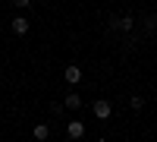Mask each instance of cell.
I'll list each match as a JSON object with an SVG mask.
<instances>
[{
  "instance_id": "cell-4",
  "label": "cell",
  "mask_w": 157,
  "mask_h": 142,
  "mask_svg": "<svg viewBox=\"0 0 157 142\" xmlns=\"http://www.w3.org/2000/svg\"><path fill=\"white\" fill-rule=\"evenodd\" d=\"M63 79H66L69 85H78V82H82V70H78L75 63H72V67H66V70H63Z\"/></svg>"
},
{
  "instance_id": "cell-11",
  "label": "cell",
  "mask_w": 157,
  "mask_h": 142,
  "mask_svg": "<svg viewBox=\"0 0 157 142\" xmlns=\"http://www.w3.org/2000/svg\"><path fill=\"white\" fill-rule=\"evenodd\" d=\"M13 3H16V6H22V10H29V6H32V0H13Z\"/></svg>"
},
{
  "instance_id": "cell-7",
  "label": "cell",
  "mask_w": 157,
  "mask_h": 142,
  "mask_svg": "<svg viewBox=\"0 0 157 142\" xmlns=\"http://www.w3.org/2000/svg\"><path fill=\"white\" fill-rule=\"evenodd\" d=\"M32 136H35L38 142H44V139H50V126H47V123H38L35 130H32Z\"/></svg>"
},
{
  "instance_id": "cell-10",
  "label": "cell",
  "mask_w": 157,
  "mask_h": 142,
  "mask_svg": "<svg viewBox=\"0 0 157 142\" xmlns=\"http://www.w3.org/2000/svg\"><path fill=\"white\" fill-rule=\"evenodd\" d=\"M50 114H54V117H63V101H50Z\"/></svg>"
},
{
  "instance_id": "cell-6",
  "label": "cell",
  "mask_w": 157,
  "mask_h": 142,
  "mask_svg": "<svg viewBox=\"0 0 157 142\" xmlns=\"http://www.w3.org/2000/svg\"><path fill=\"white\" fill-rule=\"evenodd\" d=\"M63 108H72V111H78V108H82V95H75V92H69L66 98H63Z\"/></svg>"
},
{
  "instance_id": "cell-3",
  "label": "cell",
  "mask_w": 157,
  "mask_h": 142,
  "mask_svg": "<svg viewBox=\"0 0 157 142\" xmlns=\"http://www.w3.org/2000/svg\"><path fill=\"white\" fill-rule=\"evenodd\" d=\"M66 136H69V139H82V136H85V123H82V120H69V123H66Z\"/></svg>"
},
{
  "instance_id": "cell-9",
  "label": "cell",
  "mask_w": 157,
  "mask_h": 142,
  "mask_svg": "<svg viewBox=\"0 0 157 142\" xmlns=\"http://www.w3.org/2000/svg\"><path fill=\"white\" fill-rule=\"evenodd\" d=\"M129 108H132V111H141V108H145V98H141V95H132V98H129Z\"/></svg>"
},
{
  "instance_id": "cell-12",
  "label": "cell",
  "mask_w": 157,
  "mask_h": 142,
  "mask_svg": "<svg viewBox=\"0 0 157 142\" xmlns=\"http://www.w3.org/2000/svg\"><path fill=\"white\" fill-rule=\"evenodd\" d=\"M6 3H13V0H6Z\"/></svg>"
},
{
  "instance_id": "cell-5",
  "label": "cell",
  "mask_w": 157,
  "mask_h": 142,
  "mask_svg": "<svg viewBox=\"0 0 157 142\" xmlns=\"http://www.w3.org/2000/svg\"><path fill=\"white\" fill-rule=\"evenodd\" d=\"M29 29H32V22L25 19V16H16V19H13V32H16V35H25Z\"/></svg>"
},
{
  "instance_id": "cell-1",
  "label": "cell",
  "mask_w": 157,
  "mask_h": 142,
  "mask_svg": "<svg viewBox=\"0 0 157 142\" xmlns=\"http://www.w3.org/2000/svg\"><path fill=\"white\" fill-rule=\"evenodd\" d=\"M110 29H116V32H132L135 29V16H110Z\"/></svg>"
},
{
  "instance_id": "cell-2",
  "label": "cell",
  "mask_w": 157,
  "mask_h": 142,
  "mask_svg": "<svg viewBox=\"0 0 157 142\" xmlns=\"http://www.w3.org/2000/svg\"><path fill=\"white\" fill-rule=\"evenodd\" d=\"M91 111H94V117H98V120H110V114H113V104H110L107 98H98L94 104H91Z\"/></svg>"
},
{
  "instance_id": "cell-8",
  "label": "cell",
  "mask_w": 157,
  "mask_h": 142,
  "mask_svg": "<svg viewBox=\"0 0 157 142\" xmlns=\"http://www.w3.org/2000/svg\"><path fill=\"white\" fill-rule=\"evenodd\" d=\"M141 25H145L148 35H154V32H157V16H145V22H141Z\"/></svg>"
}]
</instances>
